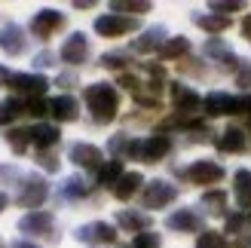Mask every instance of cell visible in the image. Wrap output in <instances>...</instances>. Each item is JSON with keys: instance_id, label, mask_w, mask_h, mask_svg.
Returning <instances> with one entry per match:
<instances>
[{"instance_id": "cell-1", "label": "cell", "mask_w": 251, "mask_h": 248, "mask_svg": "<svg viewBox=\"0 0 251 248\" xmlns=\"http://www.w3.org/2000/svg\"><path fill=\"white\" fill-rule=\"evenodd\" d=\"M86 104H89L92 110V117L95 123H110L117 117V110H120V95L114 86H107V83H92V86H86Z\"/></svg>"}, {"instance_id": "cell-45", "label": "cell", "mask_w": 251, "mask_h": 248, "mask_svg": "<svg viewBox=\"0 0 251 248\" xmlns=\"http://www.w3.org/2000/svg\"><path fill=\"white\" fill-rule=\"evenodd\" d=\"M9 80H12V74H9V71H6L3 65H0V86H6Z\"/></svg>"}, {"instance_id": "cell-49", "label": "cell", "mask_w": 251, "mask_h": 248, "mask_svg": "<svg viewBox=\"0 0 251 248\" xmlns=\"http://www.w3.org/2000/svg\"><path fill=\"white\" fill-rule=\"evenodd\" d=\"M12 248H40V245H34V242H16Z\"/></svg>"}, {"instance_id": "cell-46", "label": "cell", "mask_w": 251, "mask_h": 248, "mask_svg": "<svg viewBox=\"0 0 251 248\" xmlns=\"http://www.w3.org/2000/svg\"><path fill=\"white\" fill-rule=\"evenodd\" d=\"M242 34L251 40V16H245V19H242Z\"/></svg>"}, {"instance_id": "cell-23", "label": "cell", "mask_w": 251, "mask_h": 248, "mask_svg": "<svg viewBox=\"0 0 251 248\" xmlns=\"http://www.w3.org/2000/svg\"><path fill=\"white\" fill-rule=\"evenodd\" d=\"M126 175L123 172V159H110V163H104L101 169H98V184L101 187H117V181Z\"/></svg>"}, {"instance_id": "cell-16", "label": "cell", "mask_w": 251, "mask_h": 248, "mask_svg": "<svg viewBox=\"0 0 251 248\" xmlns=\"http://www.w3.org/2000/svg\"><path fill=\"white\" fill-rule=\"evenodd\" d=\"M19 230L22 233H49L52 230V215L49 212H31L19 221Z\"/></svg>"}, {"instance_id": "cell-14", "label": "cell", "mask_w": 251, "mask_h": 248, "mask_svg": "<svg viewBox=\"0 0 251 248\" xmlns=\"http://www.w3.org/2000/svg\"><path fill=\"white\" fill-rule=\"evenodd\" d=\"M202 104H205V114H208V117L236 114V98H233V95H227V92H211Z\"/></svg>"}, {"instance_id": "cell-7", "label": "cell", "mask_w": 251, "mask_h": 248, "mask_svg": "<svg viewBox=\"0 0 251 248\" xmlns=\"http://www.w3.org/2000/svg\"><path fill=\"white\" fill-rule=\"evenodd\" d=\"M71 163H77L80 169H92V172H98L104 163H101V150H98L95 144H83V141H77L71 147Z\"/></svg>"}, {"instance_id": "cell-26", "label": "cell", "mask_w": 251, "mask_h": 248, "mask_svg": "<svg viewBox=\"0 0 251 248\" xmlns=\"http://www.w3.org/2000/svg\"><path fill=\"white\" fill-rule=\"evenodd\" d=\"M196 25H199V28H205L208 34H221V31L230 28V19L227 16H215V12H211V16H199Z\"/></svg>"}, {"instance_id": "cell-11", "label": "cell", "mask_w": 251, "mask_h": 248, "mask_svg": "<svg viewBox=\"0 0 251 248\" xmlns=\"http://www.w3.org/2000/svg\"><path fill=\"white\" fill-rule=\"evenodd\" d=\"M49 114L58 123H74L80 117V104H77V98H71V95H58V98L49 101Z\"/></svg>"}, {"instance_id": "cell-24", "label": "cell", "mask_w": 251, "mask_h": 248, "mask_svg": "<svg viewBox=\"0 0 251 248\" xmlns=\"http://www.w3.org/2000/svg\"><path fill=\"white\" fill-rule=\"evenodd\" d=\"M187 49H190V40H187V37H169L166 46L159 49V55L172 61V58H181V55L187 52Z\"/></svg>"}, {"instance_id": "cell-8", "label": "cell", "mask_w": 251, "mask_h": 248, "mask_svg": "<svg viewBox=\"0 0 251 248\" xmlns=\"http://www.w3.org/2000/svg\"><path fill=\"white\" fill-rule=\"evenodd\" d=\"M61 25H65V16H61V12H55V9H40L31 19V31L40 37V40H46V37L52 34V31H58Z\"/></svg>"}, {"instance_id": "cell-32", "label": "cell", "mask_w": 251, "mask_h": 248, "mask_svg": "<svg viewBox=\"0 0 251 248\" xmlns=\"http://www.w3.org/2000/svg\"><path fill=\"white\" fill-rule=\"evenodd\" d=\"M202 205H208L211 212H224V205H227V193H224V190H208L202 196Z\"/></svg>"}, {"instance_id": "cell-6", "label": "cell", "mask_w": 251, "mask_h": 248, "mask_svg": "<svg viewBox=\"0 0 251 248\" xmlns=\"http://www.w3.org/2000/svg\"><path fill=\"white\" fill-rule=\"evenodd\" d=\"M221 178H224V169L218 163H211V159H196L187 169V181H193V184H218Z\"/></svg>"}, {"instance_id": "cell-9", "label": "cell", "mask_w": 251, "mask_h": 248, "mask_svg": "<svg viewBox=\"0 0 251 248\" xmlns=\"http://www.w3.org/2000/svg\"><path fill=\"white\" fill-rule=\"evenodd\" d=\"M86 55H89V43H86V34H71L65 46H61V61H68V65H83Z\"/></svg>"}, {"instance_id": "cell-50", "label": "cell", "mask_w": 251, "mask_h": 248, "mask_svg": "<svg viewBox=\"0 0 251 248\" xmlns=\"http://www.w3.org/2000/svg\"><path fill=\"white\" fill-rule=\"evenodd\" d=\"M6 202H9V199H6V193L0 190V212H3V208H6Z\"/></svg>"}, {"instance_id": "cell-10", "label": "cell", "mask_w": 251, "mask_h": 248, "mask_svg": "<svg viewBox=\"0 0 251 248\" xmlns=\"http://www.w3.org/2000/svg\"><path fill=\"white\" fill-rule=\"evenodd\" d=\"M46 196H49L46 181H43V178H28V181H25V187H22V193H19V205L37 208V205L46 199Z\"/></svg>"}, {"instance_id": "cell-28", "label": "cell", "mask_w": 251, "mask_h": 248, "mask_svg": "<svg viewBox=\"0 0 251 248\" xmlns=\"http://www.w3.org/2000/svg\"><path fill=\"white\" fill-rule=\"evenodd\" d=\"M19 114H25L19 98H6V101H0V126H6V123H12V120H16Z\"/></svg>"}, {"instance_id": "cell-18", "label": "cell", "mask_w": 251, "mask_h": 248, "mask_svg": "<svg viewBox=\"0 0 251 248\" xmlns=\"http://www.w3.org/2000/svg\"><path fill=\"white\" fill-rule=\"evenodd\" d=\"M144 184V178L138 175V172H126V175L117 181V187H114V196L120 202H126V199H132V196L138 193V187Z\"/></svg>"}, {"instance_id": "cell-27", "label": "cell", "mask_w": 251, "mask_h": 248, "mask_svg": "<svg viewBox=\"0 0 251 248\" xmlns=\"http://www.w3.org/2000/svg\"><path fill=\"white\" fill-rule=\"evenodd\" d=\"M205 55H211V58H221V61H239V58H233L230 46L224 43L221 37H211V40L205 43Z\"/></svg>"}, {"instance_id": "cell-47", "label": "cell", "mask_w": 251, "mask_h": 248, "mask_svg": "<svg viewBox=\"0 0 251 248\" xmlns=\"http://www.w3.org/2000/svg\"><path fill=\"white\" fill-rule=\"evenodd\" d=\"M74 6H77V9H89V6H92V0H77Z\"/></svg>"}, {"instance_id": "cell-39", "label": "cell", "mask_w": 251, "mask_h": 248, "mask_svg": "<svg viewBox=\"0 0 251 248\" xmlns=\"http://www.w3.org/2000/svg\"><path fill=\"white\" fill-rule=\"evenodd\" d=\"M37 163H40V166H43L46 172H58V159H55L52 153H46V150L40 153V159H37Z\"/></svg>"}, {"instance_id": "cell-42", "label": "cell", "mask_w": 251, "mask_h": 248, "mask_svg": "<svg viewBox=\"0 0 251 248\" xmlns=\"http://www.w3.org/2000/svg\"><path fill=\"white\" fill-rule=\"evenodd\" d=\"M34 65H37V68H49V65H55V61H52V52H40Z\"/></svg>"}, {"instance_id": "cell-5", "label": "cell", "mask_w": 251, "mask_h": 248, "mask_svg": "<svg viewBox=\"0 0 251 248\" xmlns=\"http://www.w3.org/2000/svg\"><path fill=\"white\" fill-rule=\"evenodd\" d=\"M77 239L86 245H98V242H117V230L104 224V221H92V224H83L77 230Z\"/></svg>"}, {"instance_id": "cell-22", "label": "cell", "mask_w": 251, "mask_h": 248, "mask_svg": "<svg viewBox=\"0 0 251 248\" xmlns=\"http://www.w3.org/2000/svg\"><path fill=\"white\" fill-rule=\"evenodd\" d=\"M218 147H221L224 153H239V150H245V132L236 129V126L227 129V132L218 138Z\"/></svg>"}, {"instance_id": "cell-48", "label": "cell", "mask_w": 251, "mask_h": 248, "mask_svg": "<svg viewBox=\"0 0 251 248\" xmlns=\"http://www.w3.org/2000/svg\"><path fill=\"white\" fill-rule=\"evenodd\" d=\"M236 248H251V236H245V239H239V242H236Z\"/></svg>"}, {"instance_id": "cell-2", "label": "cell", "mask_w": 251, "mask_h": 248, "mask_svg": "<svg viewBox=\"0 0 251 248\" xmlns=\"http://www.w3.org/2000/svg\"><path fill=\"white\" fill-rule=\"evenodd\" d=\"M138 28V22L132 16H117V12H107V16H98L95 19V31L101 37H123Z\"/></svg>"}, {"instance_id": "cell-36", "label": "cell", "mask_w": 251, "mask_h": 248, "mask_svg": "<svg viewBox=\"0 0 251 248\" xmlns=\"http://www.w3.org/2000/svg\"><path fill=\"white\" fill-rule=\"evenodd\" d=\"M132 248H159V236L156 233H138Z\"/></svg>"}, {"instance_id": "cell-20", "label": "cell", "mask_w": 251, "mask_h": 248, "mask_svg": "<svg viewBox=\"0 0 251 248\" xmlns=\"http://www.w3.org/2000/svg\"><path fill=\"white\" fill-rule=\"evenodd\" d=\"M233 193H236V202L242 208H251V172L248 169H239L233 178Z\"/></svg>"}, {"instance_id": "cell-17", "label": "cell", "mask_w": 251, "mask_h": 248, "mask_svg": "<svg viewBox=\"0 0 251 248\" xmlns=\"http://www.w3.org/2000/svg\"><path fill=\"white\" fill-rule=\"evenodd\" d=\"M172 98H175V104H178V110H199V104H202V98H199L190 86H181V83H175L172 86Z\"/></svg>"}, {"instance_id": "cell-19", "label": "cell", "mask_w": 251, "mask_h": 248, "mask_svg": "<svg viewBox=\"0 0 251 248\" xmlns=\"http://www.w3.org/2000/svg\"><path fill=\"white\" fill-rule=\"evenodd\" d=\"M169 227L172 230H181V233H196L199 227H202V221H199V215L190 212V208H181V212H175L169 218Z\"/></svg>"}, {"instance_id": "cell-3", "label": "cell", "mask_w": 251, "mask_h": 248, "mask_svg": "<svg viewBox=\"0 0 251 248\" xmlns=\"http://www.w3.org/2000/svg\"><path fill=\"white\" fill-rule=\"evenodd\" d=\"M175 196H178V187H175V184H169V181H150L144 196H141V202H144V208H162V205L175 202Z\"/></svg>"}, {"instance_id": "cell-38", "label": "cell", "mask_w": 251, "mask_h": 248, "mask_svg": "<svg viewBox=\"0 0 251 248\" xmlns=\"http://www.w3.org/2000/svg\"><path fill=\"white\" fill-rule=\"evenodd\" d=\"M28 114L40 120V117H46V114H49V104L43 101V98H31V101H28Z\"/></svg>"}, {"instance_id": "cell-40", "label": "cell", "mask_w": 251, "mask_h": 248, "mask_svg": "<svg viewBox=\"0 0 251 248\" xmlns=\"http://www.w3.org/2000/svg\"><path fill=\"white\" fill-rule=\"evenodd\" d=\"M242 224H245L242 215H230V218H227V233H239V230H242Z\"/></svg>"}, {"instance_id": "cell-43", "label": "cell", "mask_w": 251, "mask_h": 248, "mask_svg": "<svg viewBox=\"0 0 251 248\" xmlns=\"http://www.w3.org/2000/svg\"><path fill=\"white\" fill-rule=\"evenodd\" d=\"M120 86H126V89L138 92V80H135V77H129V74H123V77H120Z\"/></svg>"}, {"instance_id": "cell-15", "label": "cell", "mask_w": 251, "mask_h": 248, "mask_svg": "<svg viewBox=\"0 0 251 248\" xmlns=\"http://www.w3.org/2000/svg\"><path fill=\"white\" fill-rule=\"evenodd\" d=\"M156 46H159V49L166 46V28H162V25H156V28H147V31L132 43L135 52H150V49H156Z\"/></svg>"}, {"instance_id": "cell-25", "label": "cell", "mask_w": 251, "mask_h": 248, "mask_svg": "<svg viewBox=\"0 0 251 248\" xmlns=\"http://www.w3.org/2000/svg\"><path fill=\"white\" fill-rule=\"evenodd\" d=\"M117 224L138 233V230H147V227H150V218H147V215H138V212H120V215H117Z\"/></svg>"}, {"instance_id": "cell-29", "label": "cell", "mask_w": 251, "mask_h": 248, "mask_svg": "<svg viewBox=\"0 0 251 248\" xmlns=\"http://www.w3.org/2000/svg\"><path fill=\"white\" fill-rule=\"evenodd\" d=\"M6 141H9V147L16 153H25V147H28V141H31V129H9Z\"/></svg>"}, {"instance_id": "cell-12", "label": "cell", "mask_w": 251, "mask_h": 248, "mask_svg": "<svg viewBox=\"0 0 251 248\" xmlns=\"http://www.w3.org/2000/svg\"><path fill=\"white\" fill-rule=\"evenodd\" d=\"M28 40H25V31L19 25H6L3 31H0V49H3L6 55H22Z\"/></svg>"}, {"instance_id": "cell-33", "label": "cell", "mask_w": 251, "mask_h": 248, "mask_svg": "<svg viewBox=\"0 0 251 248\" xmlns=\"http://www.w3.org/2000/svg\"><path fill=\"white\" fill-rule=\"evenodd\" d=\"M236 86H251V61H245V58H239L236 61Z\"/></svg>"}, {"instance_id": "cell-13", "label": "cell", "mask_w": 251, "mask_h": 248, "mask_svg": "<svg viewBox=\"0 0 251 248\" xmlns=\"http://www.w3.org/2000/svg\"><path fill=\"white\" fill-rule=\"evenodd\" d=\"M169 147H172V141H169V135H150L147 141H141V159L144 163H159L162 156L169 153Z\"/></svg>"}, {"instance_id": "cell-35", "label": "cell", "mask_w": 251, "mask_h": 248, "mask_svg": "<svg viewBox=\"0 0 251 248\" xmlns=\"http://www.w3.org/2000/svg\"><path fill=\"white\" fill-rule=\"evenodd\" d=\"M239 9H242L239 0H215V3H211V12H221V16H227V12H239Z\"/></svg>"}, {"instance_id": "cell-21", "label": "cell", "mask_w": 251, "mask_h": 248, "mask_svg": "<svg viewBox=\"0 0 251 248\" xmlns=\"http://www.w3.org/2000/svg\"><path fill=\"white\" fill-rule=\"evenodd\" d=\"M31 141L40 147V150L52 147V144L58 141V126H49V123H37V126L31 129Z\"/></svg>"}, {"instance_id": "cell-44", "label": "cell", "mask_w": 251, "mask_h": 248, "mask_svg": "<svg viewBox=\"0 0 251 248\" xmlns=\"http://www.w3.org/2000/svg\"><path fill=\"white\" fill-rule=\"evenodd\" d=\"M74 83H77V77H74V74H61V77H58V86H65V89H71Z\"/></svg>"}, {"instance_id": "cell-41", "label": "cell", "mask_w": 251, "mask_h": 248, "mask_svg": "<svg viewBox=\"0 0 251 248\" xmlns=\"http://www.w3.org/2000/svg\"><path fill=\"white\" fill-rule=\"evenodd\" d=\"M236 114H251V95L236 98Z\"/></svg>"}, {"instance_id": "cell-4", "label": "cell", "mask_w": 251, "mask_h": 248, "mask_svg": "<svg viewBox=\"0 0 251 248\" xmlns=\"http://www.w3.org/2000/svg\"><path fill=\"white\" fill-rule=\"evenodd\" d=\"M9 86L22 95H31V98H40L46 89H49V80L43 77V74H12Z\"/></svg>"}, {"instance_id": "cell-31", "label": "cell", "mask_w": 251, "mask_h": 248, "mask_svg": "<svg viewBox=\"0 0 251 248\" xmlns=\"http://www.w3.org/2000/svg\"><path fill=\"white\" fill-rule=\"evenodd\" d=\"M61 193H65L68 199H80V196L89 193V187H86V181H83V178H68V181H65V187H61Z\"/></svg>"}, {"instance_id": "cell-30", "label": "cell", "mask_w": 251, "mask_h": 248, "mask_svg": "<svg viewBox=\"0 0 251 248\" xmlns=\"http://www.w3.org/2000/svg\"><path fill=\"white\" fill-rule=\"evenodd\" d=\"M196 248H230V245H227V239H224L221 233H215V230H205V233H199Z\"/></svg>"}, {"instance_id": "cell-34", "label": "cell", "mask_w": 251, "mask_h": 248, "mask_svg": "<svg viewBox=\"0 0 251 248\" xmlns=\"http://www.w3.org/2000/svg\"><path fill=\"white\" fill-rule=\"evenodd\" d=\"M110 9L117 12H138V16H141V12H147L150 9V3H123V0H117V3H110Z\"/></svg>"}, {"instance_id": "cell-37", "label": "cell", "mask_w": 251, "mask_h": 248, "mask_svg": "<svg viewBox=\"0 0 251 248\" xmlns=\"http://www.w3.org/2000/svg\"><path fill=\"white\" fill-rule=\"evenodd\" d=\"M101 65L110 68V71H120L126 65V52H107V55H101Z\"/></svg>"}]
</instances>
